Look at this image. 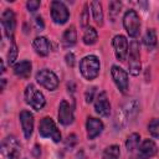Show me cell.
I'll list each match as a JSON object with an SVG mask.
<instances>
[{
	"label": "cell",
	"mask_w": 159,
	"mask_h": 159,
	"mask_svg": "<svg viewBox=\"0 0 159 159\" xmlns=\"http://www.w3.org/2000/svg\"><path fill=\"white\" fill-rule=\"evenodd\" d=\"M5 72V66H4V61L1 60V73H4Z\"/></svg>",
	"instance_id": "cell-36"
},
{
	"label": "cell",
	"mask_w": 159,
	"mask_h": 159,
	"mask_svg": "<svg viewBox=\"0 0 159 159\" xmlns=\"http://www.w3.org/2000/svg\"><path fill=\"white\" fill-rule=\"evenodd\" d=\"M17 53H19L17 45L15 43V41H11V46L9 48V52H7V63L9 65L15 63V60L17 58Z\"/></svg>",
	"instance_id": "cell-27"
},
{
	"label": "cell",
	"mask_w": 159,
	"mask_h": 159,
	"mask_svg": "<svg viewBox=\"0 0 159 159\" xmlns=\"http://www.w3.org/2000/svg\"><path fill=\"white\" fill-rule=\"evenodd\" d=\"M58 122L63 125H70L73 123L75 116H73V111L71 108V106L66 102V101H61L60 106H58Z\"/></svg>",
	"instance_id": "cell-12"
},
{
	"label": "cell",
	"mask_w": 159,
	"mask_h": 159,
	"mask_svg": "<svg viewBox=\"0 0 159 159\" xmlns=\"http://www.w3.org/2000/svg\"><path fill=\"white\" fill-rule=\"evenodd\" d=\"M108 7H109V17H111V20L112 21H116V19L119 15V11L122 9V2L120 1H117V0H113V1L109 2Z\"/></svg>",
	"instance_id": "cell-26"
},
{
	"label": "cell",
	"mask_w": 159,
	"mask_h": 159,
	"mask_svg": "<svg viewBox=\"0 0 159 159\" xmlns=\"http://www.w3.org/2000/svg\"><path fill=\"white\" fill-rule=\"evenodd\" d=\"M97 37H98V34L96 31L94 27H91L88 26L83 34V42L86 45H93L96 41H97Z\"/></svg>",
	"instance_id": "cell-24"
},
{
	"label": "cell",
	"mask_w": 159,
	"mask_h": 159,
	"mask_svg": "<svg viewBox=\"0 0 159 159\" xmlns=\"http://www.w3.org/2000/svg\"><path fill=\"white\" fill-rule=\"evenodd\" d=\"M65 60H66V63H67L70 67H73V65H75V55H73L72 52L66 53Z\"/></svg>",
	"instance_id": "cell-34"
},
{
	"label": "cell",
	"mask_w": 159,
	"mask_h": 159,
	"mask_svg": "<svg viewBox=\"0 0 159 159\" xmlns=\"http://www.w3.org/2000/svg\"><path fill=\"white\" fill-rule=\"evenodd\" d=\"M89 24V14H88V4L83 5V10L81 14V26L87 29V25Z\"/></svg>",
	"instance_id": "cell-29"
},
{
	"label": "cell",
	"mask_w": 159,
	"mask_h": 159,
	"mask_svg": "<svg viewBox=\"0 0 159 159\" xmlns=\"http://www.w3.org/2000/svg\"><path fill=\"white\" fill-rule=\"evenodd\" d=\"M112 45L114 48V53L118 61L123 62L128 55V41L123 35H116L112 40Z\"/></svg>",
	"instance_id": "cell-11"
},
{
	"label": "cell",
	"mask_w": 159,
	"mask_h": 159,
	"mask_svg": "<svg viewBox=\"0 0 159 159\" xmlns=\"http://www.w3.org/2000/svg\"><path fill=\"white\" fill-rule=\"evenodd\" d=\"M139 140H140V135L138 133H132L128 138H127V142H125V148L128 152H133L134 149L138 148L139 145Z\"/></svg>",
	"instance_id": "cell-25"
},
{
	"label": "cell",
	"mask_w": 159,
	"mask_h": 159,
	"mask_svg": "<svg viewBox=\"0 0 159 159\" xmlns=\"http://www.w3.org/2000/svg\"><path fill=\"white\" fill-rule=\"evenodd\" d=\"M32 46H34L36 53H39L40 56H47L50 52V42L43 36L35 37V40L32 41Z\"/></svg>",
	"instance_id": "cell-17"
},
{
	"label": "cell",
	"mask_w": 159,
	"mask_h": 159,
	"mask_svg": "<svg viewBox=\"0 0 159 159\" xmlns=\"http://www.w3.org/2000/svg\"><path fill=\"white\" fill-rule=\"evenodd\" d=\"M111 73H112V78H113V81H114L117 88L120 91V93H123V94L127 93L128 87H129L128 73H127L123 68H120V67H118V66H116V65L112 66V68H111Z\"/></svg>",
	"instance_id": "cell-9"
},
{
	"label": "cell",
	"mask_w": 159,
	"mask_h": 159,
	"mask_svg": "<svg viewBox=\"0 0 159 159\" xmlns=\"http://www.w3.org/2000/svg\"><path fill=\"white\" fill-rule=\"evenodd\" d=\"M76 40H77V32H76V29L75 26H70L62 35V45L63 47H71L76 43Z\"/></svg>",
	"instance_id": "cell-19"
},
{
	"label": "cell",
	"mask_w": 159,
	"mask_h": 159,
	"mask_svg": "<svg viewBox=\"0 0 159 159\" xmlns=\"http://www.w3.org/2000/svg\"><path fill=\"white\" fill-rule=\"evenodd\" d=\"M40 5H41V2H40L39 0H30V1H27V2H26L27 10H29V11H31V12L36 11V10L40 7Z\"/></svg>",
	"instance_id": "cell-31"
},
{
	"label": "cell",
	"mask_w": 159,
	"mask_h": 159,
	"mask_svg": "<svg viewBox=\"0 0 159 159\" xmlns=\"http://www.w3.org/2000/svg\"><path fill=\"white\" fill-rule=\"evenodd\" d=\"M94 93H96V87H91L86 91L84 93V99L87 103H91L93 99H94Z\"/></svg>",
	"instance_id": "cell-32"
},
{
	"label": "cell",
	"mask_w": 159,
	"mask_h": 159,
	"mask_svg": "<svg viewBox=\"0 0 159 159\" xmlns=\"http://www.w3.org/2000/svg\"><path fill=\"white\" fill-rule=\"evenodd\" d=\"M148 130L154 138H159V118L152 119L148 124Z\"/></svg>",
	"instance_id": "cell-28"
},
{
	"label": "cell",
	"mask_w": 159,
	"mask_h": 159,
	"mask_svg": "<svg viewBox=\"0 0 159 159\" xmlns=\"http://www.w3.org/2000/svg\"><path fill=\"white\" fill-rule=\"evenodd\" d=\"M91 9H92L93 20L96 21L97 25L102 26V25H103V10H102V4H101L99 1H92V2H91Z\"/></svg>",
	"instance_id": "cell-20"
},
{
	"label": "cell",
	"mask_w": 159,
	"mask_h": 159,
	"mask_svg": "<svg viewBox=\"0 0 159 159\" xmlns=\"http://www.w3.org/2000/svg\"><path fill=\"white\" fill-rule=\"evenodd\" d=\"M25 101H26L27 104H30L36 111L42 109L46 104L45 96L31 83L27 84L26 88H25Z\"/></svg>",
	"instance_id": "cell-3"
},
{
	"label": "cell",
	"mask_w": 159,
	"mask_h": 159,
	"mask_svg": "<svg viewBox=\"0 0 159 159\" xmlns=\"http://www.w3.org/2000/svg\"><path fill=\"white\" fill-rule=\"evenodd\" d=\"M1 159H19L20 157V145L15 137L9 135L6 137L0 148Z\"/></svg>",
	"instance_id": "cell-5"
},
{
	"label": "cell",
	"mask_w": 159,
	"mask_h": 159,
	"mask_svg": "<svg viewBox=\"0 0 159 159\" xmlns=\"http://www.w3.org/2000/svg\"><path fill=\"white\" fill-rule=\"evenodd\" d=\"M1 25L4 27V32L9 40L14 41V32L16 27V19L12 10L6 9L1 15Z\"/></svg>",
	"instance_id": "cell-10"
},
{
	"label": "cell",
	"mask_w": 159,
	"mask_h": 159,
	"mask_svg": "<svg viewBox=\"0 0 159 159\" xmlns=\"http://www.w3.org/2000/svg\"><path fill=\"white\" fill-rule=\"evenodd\" d=\"M34 26L37 31H42L45 29V24H43V20H42L41 16H36L34 19Z\"/></svg>",
	"instance_id": "cell-33"
},
{
	"label": "cell",
	"mask_w": 159,
	"mask_h": 159,
	"mask_svg": "<svg viewBox=\"0 0 159 159\" xmlns=\"http://www.w3.org/2000/svg\"><path fill=\"white\" fill-rule=\"evenodd\" d=\"M143 43L148 50H153L157 46V34L154 29H148L143 37Z\"/></svg>",
	"instance_id": "cell-21"
},
{
	"label": "cell",
	"mask_w": 159,
	"mask_h": 159,
	"mask_svg": "<svg viewBox=\"0 0 159 159\" xmlns=\"http://www.w3.org/2000/svg\"><path fill=\"white\" fill-rule=\"evenodd\" d=\"M129 72L133 76H138L142 68V63H140V53H139V43L133 40L130 42L129 46Z\"/></svg>",
	"instance_id": "cell-6"
},
{
	"label": "cell",
	"mask_w": 159,
	"mask_h": 159,
	"mask_svg": "<svg viewBox=\"0 0 159 159\" xmlns=\"http://www.w3.org/2000/svg\"><path fill=\"white\" fill-rule=\"evenodd\" d=\"M138 109H139V106H138V102L137 101H130V102H127L123 107V112L125 114L127 118H133L137 113H138Z\"/></svg>",
	"instance_id": "cell-23"
},
{
	"label": "cell",
	"mask_w": 159,
	"mask_h": 159,
	"mask_svg": "<svg viewBox=\"0 0 159 159\" xmlns=\"http://www.w3.org/2000/svg\"><path fill=\"white\" fill-rule=\"evenodd\" d=\"M19 118H20V123H21L24 135H25L26 139H29L32 134V130H34V116L29 111H21Z\"/></svg>",
	"instance_id": "cell-14"
},
{
	"label": "cell",
	"mask_w": 159,
	"mask_h": 159,
	"mask_svg": "<svg viewBox=\"0 0 159 159\" xmlns=\"http://www.w3.org/2000/svg\"><path fill=\"white\" fill-rule=\"evenodd\" d=\"M1 83H2V84H1V89H4V87H5V83H6L5 78H2V80H1Z\"/></svg>",
	"instance_id": "cell-37"
},
{
	"label": "cell",
	"mask_w": 159,
	"mask_h": 159,
	"mask_svg": "<svg viewBox=\"0 0 159 159\" xmlns=\"http://www.w3.org/2000/svg\"><path fill=\"white\" fill-rule=\"evenodd\" d=\"M39 134L42 138H51L55 143H58L61 140V133L57 129L55 122L50 117H45L40 120L39 124Z\"/></svg>",
	"instance_id": "cell-2"
},
{
	"label": "cell",
	"mask_w": 159,
	"mask_h": 159,
	"mask_svg": "<svg viewBox=\"0 0 159 159\" xmlns=\"http://www.w3.org/2000/svg\"><path fill=\"white\" fill-rule=\"evenodd\" d=\"M120 155V150L118 145H109L103 150L102 159H118Z\"/></svg>",
	"instance_id": "cell-22"
},
{
	"label": "cell",
	"mask_w": 159,
	"mask_h": 159,
	"mask_svg": "<svg viewBox=\"0 0 159 159\" xmlns=\"http://www.w3.org/2000/svg\"><path fill=\"white\" fill-rule=\"evenodd\" d=\"M158 17H159V15H158Z\"/></svg>",
	"instance_id": "cell-38"
},
{
	"label": "cell",
	"mask_w": 159,
	"mask_h": 159,
	"mask_svg": "<svg viewBox=\"0 0 159 159\" xmlns=\"http://www.w3.org/2000/svg\"><path fill=\"white\" fill-rule=\"evenodd\" d=\"M51 17L55 24L62 25L67 22L70 17V11L62 1H52L51 2Z\"/></svg>",
	"instance_id": "cell-8"
},
{
	"label": "cell",
	"mask_w": 159,
	"mask_h": 159,
	"mask_svg": "<svg viewBox=\"0 0 159 159\" xmlns=\"http://www.w3.org/2000/svg\"><path fill=\"white\" fill-rule=\"evenodd\" d=\"M157 154V145L152 139H145L142 142L139 149H138V154H137V159H149L152 157H154Z\"/></svg>",
	"instance_id": "cell-15"
},
{
	"label": "cell",
	"mask_w": 159,
	"mask_h": 159,
	"mask_svg": "<svg viewBox=\"0 0 159 159\" xmlns=\"http://www.w3.org/2000/svg\"><path fill=\"white\" fill-rule=\"evenodd\" d=\"M32 153H34L35 157H40V154H41V148H40V145H35Z\"/></svg>",
	"instance_id": "cell-35"
},
{
	"label": "cell",
	"mask_w": 159,
	"mask_h": 159,
	"mask_svg": "<svg viewBox=\"0 0 159 159\" xmlns=\"http://www.w3.org/2000/svg\"><path fill=\"white\" fill-rule=\"evenodd\" d=\"M86 129H87V138L88 139H94L96 137H98L102 130H103V123L102 120L93 118V117H88L87 122H86Z\"/></svg>",
	"instance_id": "cell-16"
},
{
	"label": "cell",
	"mask_w": 159,
	"mask_h": 159,
	"mask_svg": "<svg viewBox=\"0 0 159 159\" xmlns=\"http://www.w3.org/2000/svg\"><path fill=\"white\" fill-rule=\"evenodd\" d=\"M94 109L102 117H108L111 114V103L108 101L106 92H101L97 96L96 102H94Z\"/></svg>",
	"instance_id": "cell-13"
},
{
	"label": "cell",
	"mask_w": 159,
	"mask_h": 159,
	"mask_svg": "<svg viewBox=\"0 0 159 159\" xmlns=\"http://www.w3.org/2000/svg\"><path fill=\"white\" fill-rule=\"evenodd\" d=\"M31 62L27 60L20 61L14 66V73L21 78H29L30 73H31Z\"/></svg>",
	"instance_id": "cell-18"
},
{
	"label": "cell",
	"mask_w": 159,
	"mask_h": 159,
	"mask_svg": "<svg viewBox=\"0 0 159 159\" xmlns=\"http://www.w3.org/2000/svg\"><path fill=\"white\" fill-rule=\"evenodd\" d=\"M36 81L42 87H45L48 91H55L58 87V78H57V76L52 71H50L47 68L40 70L36 73Z\"/></svg>",
	"instance_id": "cell-7"
},
{
	"label": "cell",
	"mask_w": 159,
	"mask_h": 159,
	"mask_svg": "<svg viewBox=\"0 0 159 159\" xmlns=\"http://www.w3.org/2000/svg\"><path fill=\"white\" fill-rule=\"evenodd\" d=\"M76 143H77V137H76V134H70L68 137H67V139L65 140V145H66V148H73L75 145H76Z\"/></svg>",
	"instance_id": "cell-30"
},
{
	"label": "cell",
	"mask_w": 159,
	"mask_h": 159,
	"mask_svg": "<svg viewBox=\"0 0 159 159\" xmlns=\"http://www.w3.org/2000/svg\"><path fill=\"white\" fill-rule=\"evenodd\" d=\"M99 70H101V63L98 57L94 55H88L83 57L80 62V71L82 76L88 81L97 78V76L99 75Z\"/></svg>",
	"instance_id": "cell-1"
},
{
	"label": "cell",
	"mask_w": 159,
	"mask_h": 159,
	"mask_svg": "<svg viewBox=\"0 0 159 159\" xmlns=\"http://www.w3.org/2000/svg\"><path fill=\"white\" fill-rule=\"evenodd\" d=\"M123 26L130 37H137L140 31V19L135 10H128L123 16Z\"/></svg>",
	"instance_id": "cell-4"
}]
</instances>
